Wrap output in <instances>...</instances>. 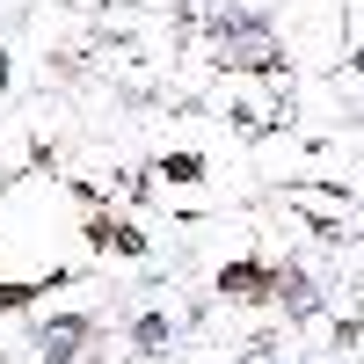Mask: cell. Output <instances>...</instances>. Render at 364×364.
<instances>
[{"label":"cell","mask_w":364,"mask_h":364,"mask_svg":"<svg viewBox=\"0 0 364 364\" xmlns=\"http://www.w3.org/2000/svg\"><path fill=\"white\" fill-rule=\"evenodd\" d=\"M291 80H299L291 66H219V73L204 80L197 109H211L240 139H262V132H277L284 117H291Z\"/></svg>","instance_id":"2"},{"label":"cell","mask_w":364,"mask_h":364,"mask_svg":"<svg viewBox=\"0 0 364 364\" xmlns=\"http://www.w3.org/2000/svg\"><path fill=\"white\" fill-rule=\"evenodd\" d=\"M240 15H277V0H233Z\"/></svg>","instance_id":"3"},{"label":"cell","mask_w":364,"mask_h":364,"mask_svg":"<svg viewBox=\"0 0 364 364\" xmlns=\"http://www.w3.org/2000/svg\"><path fill=\"white\" fill-rule=\"evenodd\" d=\"M58 8H73V15H95V8H109V0H58Z\"/></svg>","instance_id":"4"},{"label":"cell","mask_w":364,"mask_h":364,"mask_svg":"<svg viewBox=\"0 0 364 364\" xmlns=\"http://www.w3.org/2000/svg\"><path fill=\"white\" fill-rule=\"evenodd\" d=\"M87 262V197L58 168L0 182V299H22L37 284L80 277Z\"/></svg>","instance_id":"1"},{"label":"cell","mask_w":364,"mask_h":364,"mask_svg":"<svg viewBox=\"0 0 364 364\" xmlns=\"http://www.w3.org/2000/svg\"><path fill=\"white\" fill-rule=\"evenodd\" d=\"M124 8H161V15H175L182 0H124Z\"/></svg>","instance_id":"5"}]
</instances>
